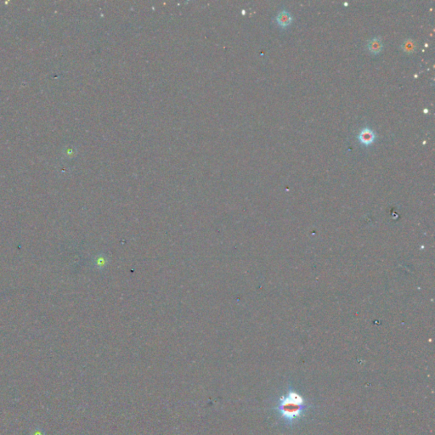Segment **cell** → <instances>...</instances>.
I'll return each mask as SVG.
<instances>
[{
  "mask_svg": "<svg viewBox=\"0 0 435 435\" xmlns=\"http://www.w3.org/2000/svg\"><path fill=\"white\" fill-rule=\"evenodd\" d=\"M402 49H404L405 51L407 53H412L416 49V43L414 40L412 39H407L401 45Z\"/></svg>",
  "mask_w": 435,
  "mask_h": 435,
  "instance_id": "cell-5",
  "label": "cell"
},
{
  "mask_svg": "<svg viewBox=\"0 0 435 435\" xmlns=\"http://www.w3.org/2000/svg\"><path fill=\"white\" fill-rule=\"evenodd\" d=\"M375 133L370 129H363L358 135V139L363 145H369L375 140Z\"/></svg>",
  "mask_w": 435,
  "mask_h": 435,
  "instance_id": "cell-2",
  "label": "cell"
},
{
  "mask_svg": "<svg viewBox=\"0 0 435 435\" xmlns=\"http://www.w3.org/2000/svg\"><path fill=\"white\" fill-rule=\"evenodd\" d=\"M276 21L280 26H288L292 22V16L287 11H281L280 13L278 14Z\"/></svg>",
  "mask_w": 435,
  "mask_h": 435,
  "instance_id": "cell-3",
  "label": "cell"
},
{
  "mask_svg": "<svg viewBox=\"0 0 435 435\" xmlns=\"http://www.w3.org/2000/svg\"><path fill=\"white\" fill-rule=\"evenodd\" d=\"M310 407L311 405L299 393L289 386L287 393L280 397L273 409L285 425L293 426L305 416Z\"/></svg>",
  "mask_w": 435,
  "mask_h": 435,
  "instance_id": "cell-1",
  "label": "cell"
},
{
  "mask_svg": "<svg viewBox=\"0 0 435 435\" xmlns=\"http://www.w3.org/2000/svg\"><path fill=\"white\" fill-rule=\"evenodd\" d=\"M368 49L372 54H378L383 49V43L380 39L374 38L368 43Z\"/></svg>",
  "mask_w": 435,
  "mask_h": 435,
  "instance_id": "cell-4",
  "label": "cell"
}]
</instances>
